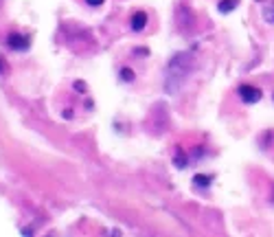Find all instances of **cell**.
<instances>
[{"instance_id":"9c48e42d","label":"cell","mask_w":274,"mask_h":237,"mask_svg":"<svg viewBox=\"0 0 274 237\" xmlns=\"http://www.w3.org/2000/svg\"><path fill=\"white\" fill-rule=\"evenodd\" d=\"M5 70V64H3V59H0V72H3Z\"/></svg>"},{"instance_id":"3957f363","label":"cell","mask_w":274,"mask_h":237,"mask_svg":"<svg viewBox=\"0 0 274 237\" xmlns=\"http://www.w3.org/2000/svg\"><path fill=\"white\" fill-rule=\"evenodd\" d=\"M147 20H149V18H147V13H145V11H136L134 16H132V20H130L132 31H134V33H140V31H143L145 26H147Z\"/></svg>"},{"instance_id":"7a4b0ae2","label":"cell","mask_w":274,"mask_h":237,"mask_svg":"<svg viewBox=\"0 0 274 237\" xmlns=\"http://www.w3.org/2000/svg\"><path fill=\"white\" fill-rule=\"evenodd\" d=\"M31 44V40L26 35H20V33H11L9 37H7V46H9L11 51H26Z\"/></svg>"},{"instance_id":"52a82bcc","label":"cell","mask_w":274,"mask_h":237,"mask_svg":"<svg viewBox=\"0 0 274 237\" xmlns=\"http://www.w3.org/2000/svg\"><path fill=\"white\" fill-rule=\"evenodd\" d=\"M193 182H195V187H209L211 178L209 176H195V178H193Z\"/></svg>"},{"instance_id":"8992f818","label":"cell","mask_w":274,"mask_h":237,"mask_svg":"<svg viewBox=\"0 0 274 237\" xmlns=\"http://www.w3.org/2000/svg\"><path fill=\"white\" fill-rule=\"evenodd\" d=\"M263 18H265V22H270V24H274V5H270V7H265V9H263Z\"/></svg>"},{"instance_id":"ba28073f","label":"cell","mask_w":274,"mask_h":237,"mask_svg":"<svg viewBox=\"0 0 274 237\" xmlns=\"http://www.w3.org/2000/svg\"><path fill=\"white\" fill-rule=\"evenodd\" d=\"M105 3V0H86V5L88 7H101Z\"/></svg>"},{"instance_id":"5b68a950","label":"cell","mask_w":274,"mask_h":237,"mask_svg":"<svg viewBox=\"0 0 274 237\" xmlns=\"http://www.w3.org/2000/svg\"><path fill=\"white\" fill-rule=\"evenodd\" d=\"M121 82H125V84L134 82V70L132 68H121Z\"/></svg>"},{"instance_id":"277c9868","label":"cell","mask_w":274,"mask_h":237,"mask_svg":"<svg viewBox=\"0 0 274 237\" xmlns=\"http://www.w3.org/2000/svg\"><path fill=\"white\" fill-rule=\"evenodd\" d=\"M235 7H237L235 0H222V3H219V11H222V13H230Z\"/></svg>"},{"instance_id":"6da1fadb","label":"cell","mask_w":274,"mask_h":237,"mask_svg":"<svg viewBox=\"0 0 274 237\" xmlns=\"http://www.w3.org/2000/svg\"><path fill=\"white\" fill-rule=\"evenodd\" d=\"M239 97H242V101L244 103H257L259 99L263 97V92L257 88V86H248V84H244V86H239Z\"/></svg>"}]
</instances>
